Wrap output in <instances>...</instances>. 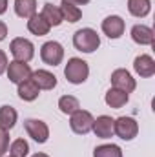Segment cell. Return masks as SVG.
Instances as JSON below:
<instances>
[{"instance_id":"29","label":"cell","mask_w":155,"mask_h":157,"mask_svg":"<svg viewBox=\"0 0 155 157\" xmlns=\"http://www.w3.org/2000/svg\"><path fill=\"white\" fill-rule=\"evenodd\" d=\"M62 2H70V4H73V6H84V4H88L89 0H62Z\"/></svg>"},{"instance_id":"28","label":"cell","mask_w":155,"mask_h":157,"mask_svg":"<svg viewBox=\"0 0 155 157\" xmlns=\"http://www.w3.org/2000/svg\"><path fill=\"white\" fill-rule=\"evenodd\" d=\"M6 37H7V26H6V24L0 20V42L6 39Z\"/></svg>"},{"instance_id":"2","label":"cell","mask_w":155,"mask_h":157,"mask_svg":"<svg viewBox=\"0 0 155 157\" xmlns=\"http://www.w3.org/2000/svg\"><path fill=\"white\" fill-rule=\"evenodd\" d=\"M64 75H66V78L71 84H82V82H86V78L89 75L88 62L82 60V59H77V57L70 59L68 64H66V68H64Z\"/></svg>"},{"instance_id":"26","label":"cell","mask_w":155,"mask_h":157,"mask_svg":"<svg viewBox=\"0 0 155 157\" xmlns=\"http://www.w3.org/2000/svg\"><path fill=\"white\" fill-rule=\"evenodd\" d=\"M9 150V132L7 128L0 126V157Z\"/></svg>"},{"instance_id":"15","label":"cell","mask_w":155,"mask_h":157,"mask_svg":"<svg viewBox=\"0 0 155 157\" xmlns=\"http://www.w3.org/2000/svg\"><path fill=\"white\" fill-rule=\"evenodd\" d=\"M33 82L39 86V90H53L57 86V77L51 73V71H46V70H37L31 73Z\"/></svg>"},{"instance_id":"20","label":"cell","mask_w":155,"mask_h":157,"mask_svg":"<svg viewBox=\"0 0 155 157\" xmlns=\"http://www.w3.org/2000/svg\"><path fill=\"white\" fill-rule=\"evenodd\" d=\"M152 9V2L150 0H128V11L137 17V18H142L150 13Z\"/></svg>"},{"instance_id":"1","label":"cell","mask_w":155,"mask_h":157,"mask_svg":"<svg viewBox=\"0 0 155 157\" xmlns=\"http://www.w3.org/2000/svg\"><path fill=\"white\" fill-rule=\"evenodd\" d=\"M73 46L82 53H93L99 46H100V39L97 35L95 29L91 28H82L73 35Z\"/></svg>"},{"instance_id":"16","label":"cell","mask_w":155,"mask_h":157,"mask_svg":"<svg viewBox=\"0 0 155 157\" xmlns=\"http://www.w3.org/2000/svg\"><path fill=\"white\" fill-rule=\"evenodd\" d=\"M39 93H40V90H39V86L33 82V78H26V80H22L18 84V97L22 101L31 102V101H35L39 97Z\"/></svg>"},{"instance_id":"5","label":"cell","mask_w":155,"mask_h":157,"mask_svg":"<svg viewBox=\"0 0 155 157\" xmlns=\"http://www.w3.org/2000/svg\"><path fill=\"white\" fill-rule=\"evenodd\" d=\"M40 59L49 66H59L64 59V48L57 40H49L40 48Z\"/></svg>"},{"instance_id":"14","label":"cell","mask_w":155,"mask_h":157,"mask_svg":"<svg viewBox=\"0 0 155 157\" xmlns=\"http://www.w3.org/2000/svg\"><path fill=\"white\" fill-rule=\"evenodd\" d=\"M28 29H29L33 35L42 37V35H47V33H49L51 26L47 24V20H46L40 13H35V15H31V17L28 18Z\"/></svg>"},{"instance_id":"12","label":"cell","mask_w":155,"mask_h":157,"mask_svg":"<svg viewBox=\"0 0 155 157\" xmlns=\"http://www.w3.org/2000/svg\"><path fill=\"white\" fill-rule=\"evenodd\" d=\"M133 70L141 77H152L155 73V60L150 55H139L133 60Z\"/></svg>"},{"instance_id":"7","label":"cell","mask_w":155,"mask_h":157,"mask_svg":"<svg viewBox=\"0 0 155 157\" xmlns=\"http://www.w3.org/2000/svg\"><path fill=\"white\" fill-rule=\"evenodd\" d=\"M24 128H26L28 135H29L33 141H37L39 144L46 143L47 137H49V128H47V124H46L44 121H40V119H26V121H24Z\"/></svg>"},{"instance_id":"32","label":"cell","mask_w":155,"mask_h":157,"mask_svg":"<svg viewBox=\"0 0 155 157\" xmlns=\"http://www.w3.org/2000/svg\"><path fill=\"white\" fill-rule=\"evenodd\" d=\"M9 157H11V155H9Z\"/></svg>"},{"instance_id":"21","label":"cell","mask_w":155,"mask_h":157,"mask_svg":"<svg viewBox=\"0 0 155 157\" xmlns=\"http://www.w3.org/2000/svg\"><path fill=\"white\" fill-rule=\"evenodd\" d=\"M17 117H18V113L13 106H0V126L11 130L17 122Z\"/></svg>"},{"instance_id":"23","label":"cell","mask_w":155,"mask_h":157,"mask_svg":"<svg viewBox=\"0 0 155 157\" xmlns=\"http://www.w3.org/2000/svg\"><path fill=\"white\" fill-rule=\"evenodd\" d=\"M59 108H60L62 113L71 115L73 112H77L78 108H80V104H78L77 97H73V95H64V97L59 99Z\"/></svg>"},{"instance_id":"11","label":"cell","mask_w":155,"mask_h":157,"mask_svg":"<svg viewBox=\"0 0 155 157\" xmlns=\"http://www.w3.org/2000/svg\"><path fill=\"white\" fill-rule=\"evenodd\" d=\"M113 121L115 119H112L110 115H100V117H97L93 121V132H95V135L97 137H100V139H110L112 135H113Z\"/></svg>"},{"instance_id":"10","label":"cell","mask_w":155,"mask_h":157,"mask_svg":"<svg viewBox=\"0 0 155 157\" xmlns=\"http://www.w3.org/2000/svg\"><path fill=\"white\" fill-rule=\"evenodd\" d=\"M124 20L119 17V15H112V17H108V18H104L102 20V31H104V35H108L110 39H119V37H122V33H124Z\"/></svg>"},{"instance_id":"9","label":"cell","mask_w":155,"mask_h":157,"mask_svg":"<svg viewBox=\"0 0 155 157\" xmlns=\"http://www.w3.org/2000/svg\"><path fill=\"white\" fill-rule=\"evenodd\" d=\"M31 73H33V71H31L29 64H26V62L13 60V62L7 64V78H9L11 82H15V84H20L22 80L31 78Z\"/></svg>"},{"instance_id":"27","label":"cell","mask_w":155,"mask_h":157,"mask_svg":"<svg viewBox=\"0 0 155 157\" xmlns=\"http://www.w3.org/2000/svg\"><path fill=\"white\" fill-rule=\"evenodd\" d=\"M7 64H9V62H7V57H6V53L0 49V75L7 70Z\"/></svg>"},{"instance_id":"13","label":"cell","mask_w":155,"mask_h":157,"mask_svg":"<svg viewBox=\"0 0 155 157\" xmlns=\"http://www.w3.org/2000/svg\"><path fill=\"white\" fill-rule=\"evenodd\" d=\"M153 29L148 28V26H142V24H137L131 28V39L133 42L141 44V46H152L153 44Z\"/></svg>"},{"instance_id":"18","label":"cell","mask_w":155,"mask_h":157,"mask_svg":"<svg viewBox=\"0 0 155 157\" xmlns=\"http://www.w3.org/2000/svg\"><path fill=\"white\" fill-rule=\"evenodd\" d=\"M40 15L47 20L49 26H60L62 20H64L62 18V13H60V7H57L53 4H44V9H42Z\"/></svg>"},{"instance_id":"17","label":"cell","mask_w":155,"mask_h":157,"mask_svg":"<svg viewBox=\"0 0 155 157\" xmlns=\"http://www.w3.org/2000/svg\"><path fill=\"white\" fill-rule=\"evenodd\" d=\"M104 101H106V104L110 106V108H122L126 102H128V93H124V91H120V90H117V88H110L108 91H106V97H104Z\"/></svg>"},{"instance_id":"4","label":"cell","mask_w":155,"mask_h":157,"mask_svg":"<svg viewBox=\"0 0 155 157\" xmlns=\"http://www.w3.org/2000/svg\"><path fill=\"white\" fill-rule=\"evenodd\" d=\"M113 133H117L122 141H131L139 133V124L133 117H119L113 121Z\"/></svg>"},{"instance_id":"30","label":"cell","mask_w":155,"mask_h":157,"mask_svg":"<svg viewBox=\"0 0 155 157\" xmlns=\"http://www.w3.org/2000/svg\"><path fill=\"white\" fill-rule=\"evenodd\" d=\"M7 9V0H0V15H4Z\"/></svg>"},{"instance_id":"8","label":"cell","mask_w":155,"mask_h":157,"mask_svg":"<svg viewBox=\"0 0 155 157\" xmlns=\"http://www.w3.org/2000/svg\"><path fill=\"white\" fill-rule=\"evenodd\" d=\"M112 84H113V88L117 90H120V91H124V93H131L133 90H135V78L131 77V73L128 71V70H115L113 73H112Z\"/></svg>"},{"instance_id":"31","label":"cell","mask_w":155,"mask_h":157,"mask_svg":"<svg viewBox=\"0 0 155 157\" xmlns=\"http://www.w3.org/2000/svg\"><path fill=\"white\" fill-rule=\"evenodd\" d=\"M33 157H49V155H46V154H35Z\"/></svg>"},{"instance_id":"24","label":"cell","mask_w":155,"mask_h":157,"mask_svg":"<svg viewBox=\"0 0 155 157\" xmlns=\"http://www.w3.org/2000/svg\"><path fill=\"white\" fill-rule=\"evenodd\" d=\"M93 157H122V150L117 144H100L95 148Z\"/></svg>"},{"instance_id":"25","label":"cell","mask_w":155,"mask_h":157,"mask_svg":"<svg viewBox=\"0 0 155 157\" xmlns=\"http://www.w3.org/2000/svg\"><path fill=\"white\" fill-rule=\"evenodd\" d=\"M28 152H29V144H28V141H24V139H17V141H13L11 146H9V155L11 157H26Z\"/></svg>"},{"instance_id":"6","label":"cell","mask_w":155,"mask_h":157,"mask_svg":"<svg viewBox=\"0 0 155 157\" xmlns=\"http://www.w3.org/2000/svg\"><path fill=\"white\" fill-rule=\"evenodd\" d=\"M93 121H95V119H93V115H91L89 112L78 108L77 112L71 113L70 126H71V130H73L75 133H78V135H86V133L91 132V128H93Z\"/></svg>"},{"instance_id":"3","label":"cell","mask_w":155,"mask_h":157,"mask_svg":"<svg viewBox=\"0 0 155 157\" xmlns=\"http://www.w3.org/2000/svg\"><path fill=\"white\" fill-rule=\"evenodd\" d=\"M9 51H11V55L15 57V60L29 62V60L33 59V55H35V46H33L31 40L18 37V39L11 40V44H9Z\"/></svg>"},{"instance_id":"22","label":"cell","mask_w":155,"mask_h":157,"mask_svg":"<svg viewBox=\"0 0 155 157\" xmlns=\"http://www.w3.org/2000/svg\"><path fill=\"white\" fill-rule=\"evenodd\" d=\"M60 13H62V18L68 20V22H78L80 17H82V11L78 9V6H73L70 2H62L60 4Z\"/></svg>"},{"instance_id":"19","label":"cell","mask_w":155,"mask_h":157,"mask_svg":"<svg viewBox=\"0 0 155 157\" xmlns=\"http://www.w3.org/2000/svg\"><path fill=\"white\" fill-rule=\"evenodd\" d=\"M15 13L20 18H29L37 13V0H15Z\"/></svg>"}]
</instances>
